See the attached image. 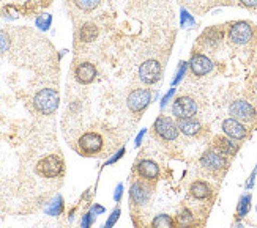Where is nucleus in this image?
Here are the masks:
<instances>
[{"label": "nucleus", "mask_w": 257, "mask_h": 228, "mask_svg": "<svg viewBox=\"0 0 257 228\" xmlns=\"http://www.w3.org/2000/svg\"><path fill=\"white\" fill-rule=\"evenodd\" d=\"M92 222H93V215H92V212H87V214L84 215V217H82L81 228H90Z\"/></svg>", "instance_id": "obj_28"}, {"label": "nucleus", "mask_w": 257, "mask_h": 228, "mask_svg": "<svg viewBox=\"0 0 257 228\" xmlns=\"http://www.w3.org/2000/svg\"><path fill=\"white\" fill-rule=\"evenodd\" d=\"M222 132H224L227 137H230L232 140H243L244 137L248 135L246 126H244L241 121L232 118V117L222 121Z\"/></svg>", "instance_id": "obj_12"}, {"label": "nucleus", "mask_w": 257, "mask_h": 228, "mask_svg": "<svg viewBox=\"0 0 257 228\" xmlns=\"http://www.w3.org/2000/svg\"><path fill=\"white\" fill-rule=\"evenodd\" d=\"M51 22H52L51 15H43V16L37 18V27L41 30H48L51 27Z\"/></svg>", "instance_id": "obj_26"}, {"label": "nucleus", "mask_w": 257, "mask_h": 228, "mask_svg": "<svg viewBox=\"0 0 257 228\" xmlns=\"http://www.w3.org/2000/svg\"><path fill=\"white\" fill-rule=\"evenodd\" d=\"M177 126H178V131L189 137L197 135L200 129H202V124L194 118H177Z\"/></svg>", "instance_id": "obj_17"}, {"label": "nucleus", "mask_w": 257, "mask_h": 228, "mask_svg": "<svg viewBox=\"0 0 257 228\" xmlns=\"http://www.w3.org/2000/svg\"><path fill=\"white\" fill-rule=\"evenodd\" d=\"M251 200H252L251 193H244V195H241V198L238 201V208H237V215H238V217H244V215L249 212V209H251Z\"/></svg>", "instance_id": "obj_21"}, {"label": "nucleus", "mask_w": 257, "mask_h": 228, "mask_svg": "<svg viewBox=\"0 0 257 228\" xmlns=\"http://www.w3.org/2000/svg\"><path fill=\"white\" fill-rule=\"evenodd\" d=\"M139 77L144 84H156L161 77V65L156 60H147L139 66Z\"/></svg>", "instance_id": "obj_11"}, {"label": "nucleus", "mask_w": 257, "mask_h": 228, "mask_svg": "<svg viewBox=\"0 0 257 228\" xmlns=\"http://www.w3.org/2000/svg\"><path fill=\"white\" fill-rule=\"evenodd\" d=\"M90 212H92V215H93V214H103V212H104V208H103V206H98V204H95Z\"/></svg>", "instance_id": "obj_34"}, {"label": "nucleus", "mask_w": 257, "mask_h": 228, "mask_svg": "<svg viewBox=\"0 0 257 228\" xmlns=\"http://www.w3.org/2000/svg\"><path fill=\"white\" fill-rule=\"evenodd\" d=\"M73 4L77 10L84 11V13H90L101 4V0H73Z\"/></svg>", "instance_id": "obj_22"}, {"label": "nucleus", "mask_w": 257, "mask_h": 228, "mask_svg": "<svg viewBox=\"0 0 257 228\" xmlns=\"http://www.w3.org/2000/svg\"><path fill=\"white\" fill-rule=\"evenodd\" d=\"M227 38L233 46H246L254 40V26L246 21H238L229 24Z\"/></svg>", "instance_id": "obj_2"}, {"label": "nucleus", "mask_w": 257, "mask_h": 228, "mask_svg": "<svg viewBox=\"0 0 257 228\" xmlns=\"http://www.w3.org/2000/svg\"><path fill=\"white\" fill-rule=\"evenodd\" d=\"M145 132H147V131H142V132L138 135V139H136V146H139V145H141V142H142V137L145 135Z\"/></svg>", "instance_id": "obj_36"}, {"label": "nucleus", "mask_w": 257, "mask_h": 228, "mask_svg": "<svg viewBox=\"0 0 257 228\" xmlns=\"http://www.w3.org/2000/svg\"><path fill=\"white\" fill-rule=\"evenodd\" d=\"M185 22H189V24H191V26L194 24V21L188 16V13H183V24H185Z\"/></svg>", "instance_id": "obj_35"}, {"label": "nucleus", "mask_w": 257, "mask_h": 228, "mask_svg": "<svg viewBox=\"0 0 257 228\" xmlns=\"http://www.w3.org/2000/svg\"><path fill=\"white\" fill-rule=\"evenodd\" d=\"M121 192H123V186H121V184H117V189H115V193H114V200H115V201H120V198H121Z\"/></svg>", "instance_id": "obj_32"}, {"label": "nucleus", "mask_w": 257, "mask_h": 228, "mask_svg": "<svg viewBox=\"0 0 257 228\" xmlns=\"http://www.w3.org/2000/svg\"><path fill=\"white\" fill-rule=\"evenodd\" d=\"M136 172L145 181H156L160 178V165L153 161H149V159H144L138 164Z\"/></svg>", "instance_id": "obj_15"}, {"label": "nucleus", "mask_w": 257, "mask_h": 228, "mask_svg": "<svg viewBox=\"0 0 257 228\" xmlns=\"http://www.w3.org/2000/svg\"><path fill=\"white\" fill-rule=\"evenodd\" d=\"M10 44H11V40H10V35L7 32L0 30V55L5 54L8 49H10Z\"/></svg>", "instance_id": "obj_25"}, {"label": "nucleus", "mask_w": 257, "mask_h": 228, "mask_svg": "<svg viewBox=\"0 0 257 228\" xmlns=\"http://www.w3.org/2000/svg\"><path fill=\"white\" fill-rule=\"evenodd\" d=\"M130 195H131V200L136 203V204H145L149 200H150V195H152V187L147 184V181H136L131 184V189H130Z\"/></svg>", "instance_id": "obj_13"}, {"label": "nucleus", "mask_w": 257, "mask_h": 228, "mask_svg": "<svg viewBox=\"0 0 257 228\" xmlns=\"http://www.w3.org/2000/svg\"><path fill=\"white\" fill-rule=\"evenodd\" d=\"M62 211H63V200H62L60 195H57L52 200V203L49 204V206L46 208V212L49 215H59Z\"/></svg>", "instance_id": "obj_23"}, {"label": "nucleus", "mask_w": 257, "mask_h": 228, "mask_svg": "<svg viewBox=\"0 0 257 228\" xmlns=\"http://www.w3.org/2000/svg\"><path fill=\"white\" fill-rule=\"evenodd\" d=\"M229 113L232 115V118H235L238 121H241L243 124H252L257 120V110L255 107L251 104L246 99H235L229 106Z\"/></svg>", "instance_id": "obj_3"}, {"label": "nucleus", "mask_w": 257, "mask_h": 228, "mask_svg": "<svg viewBox=\"0 0 257 228\" xmlns=\"http://www.w3.org/2000/svg\"><path fill=\"white\" fill-rule=\"evenodd\" d=\"M238 4L248 10H254L257 8V0H238Z\"/></svg>", "instance_id": "obj_30"}, {"label": "nucleus", "mask_w": 257, "mask_h": 228, "mask_svg": "<svg viewBox=\"0 0 257 228\" xmlns=\"http://www.w3.org/2000/svg\"><path fill=\"white\" fill-rule=\"evenodd\" d=\"M96 35H98V30H96V27L92 26V24H87V26L81 30V38H82L84 41H93V40L96 38Z\"/></svg>", "instance_id": "obj_24"}, {"label": "nucleus", "mask_w": 257, "mask_h": 228, "mask_svg": "<svg viewBox=\"0 0 257 228\" xmlns=\"http://www.w3.org/2000/svg\"><path fill=\"white\" fill-rule=\"evenodd\" d=\"M178 228H191L194 225V215L189 209H183L177 217Z\"/></svg>", "instance_id": "obj_20"}, {"label": "nucleus", "mask_w": 257, "mask_h": 228, "mask_svg": "<svg viewBox=\"0 0 257 228\" xmlns=\"http://www.w3.org/2000/svg\"><path fill=\"white\" fill-rule=\"evenodd\" d=\"M213 146L218 153H221L222 156H235L237 151H238V145L233 142L230 137H216L215 142H213Z\"/></svg>", "instance_id": "obj_16"}, {"label": "nucleus", "mask_w": 257, "mask_h": 228, "mask_svg": "<svg viewBox=\"0 0 257 228\" xmlns=\"http://www.w3.org/2000/svg\"><path fill=\"white\" fill-rule=\"evenodd\" d=\"M63 161L57 154H49L43 157L37 164V173L43 178H57L63 173Z\"/></svg>", "instance_id": "obj_4"}, {"label": "nucleus", "mask_w": 257, "mask_h": 228, "mask_svg": "<svg viewBox=\"0 0 257 228\" xmlns=\"http://www.w3.org/2000/svg\"><path fill=\"white\" fill-rule=\"evenodd\" d=\"M174 93H175V90L172 88V90L169 91V93H167V95H166V96L163 98V101H161V107H164V106L167 104V102H169V99H171V98L174 96Z\"/></svg>", "instance_id": "obj_33"}, {"label": "nucleus", "mask_w": 257, "mask_h": 228, "mask_svg": "<svg viewBox=\"0 0 257 228\" xmlns=\"http://www.w3.org/2000/svg\"><path fill=\"white\" fill-rule=\"evenodd\" d=\"M33 107L41 115H52L59 109L60 104V95L54 88H43L33 96Z\"/></svg>", "instance_id": "obj_1"}, {"label": "nucleus", "mask_w": 257, "mask_h": 228, "mask_svg": "<svg viewBox=\"0 0 257 228\" xmlns=\"http://www.w3.org/2000/svg\"><path fill=\"white\" fill-rule=\"evenodd\" d=\"M152 228H175V220L167 214H158L152 220Z\"/></svg>", "instance_id": "obj_19"}, {"label": "nucleus", "mask_w": 257, "mask_h": 228, "mask_svg": "<svg viewBox=\"0 0 257 228\" xmlns=\"http://www.w3.org/2000/svg\"><path fill=\"white\" fill-rule=\"evenodd\" d=\"M125 154V148H121V150L120 151H117V154L115 156H112V157H110L109 159V161H107V164L106 165H109V164H114V162H117L118 161V159L121 157V156H123Z\"/></svg>", "instance_id": "obj_31"}, {"label": "nucleus", "mask_w": 257, "mask_h": 228, "mask_svg": "<svg viewBox=\"0 0 257 228\" xmlns=\"http://www.w3.org/2000/svg\"><path fill=\"white\" fill-rule=\"evenodd\" d=\"M188 65H189V70H191L194 77H204L213 71V68H215L213 60L202 52H194Z\"/></svg>", "instance_id": "obj_8"}, {"label": "nucleus", "mask_w": 257, "mask_h": 228, "mask_svg": "<svg viewBox=\"0 0 257 228\" xmlns=\"http://www.w3.org/2000/svg\"><path fill=\"white\" fill-rule=\"evenodd\" d=\"M74 77L76 81L82 84V85H87V84H92L96 77V68L95 65L88 63V62H84V63H79L76 66L74 70Z\"/></svg>", "instance_id": "obj_14"}, {"label": "nucleus", "mask_w": 257, "mask_h": 228, "mask_svg": "<svg viewBox=\"0 0 257 228\" xmlns=\"http://www.w3.org/2000/svg\"><path fill=\"white\" fill-rule=\"evenodd\" d=\"M199 106L191 96H178L172 104V113L177 118H194Z\"/></svg>", "instance_id": "obj_7"}, {"label": "nucleus", "mask_w": 257, "mask_h": 228, "mask_svg": "<svg viewBox=\"0 0 257 228\" xmlns=\"http://www.w3.org/2000/svg\"><path fill=\"white\" fill-rule=\"evenodd\" d=\"M200 165L210 173H219L227 168V157L216 150H207L200 157Z\"/></svg>", "instance_id": "obj_6"}, {"label": "nucleus", "mask_w": 257, "mask_h": 228, "mask_svg": "<svg viewBox=\"0 0 257 228\" xmlns=\"http://www.w3.org/2000/svg\"><path fill=\"white\" fill-rule=\"evenodd\" d=\"M150 101H152L150 90H147V88H138V90L131 91V93L128 95L126 104H128L131 112L138 113V112H142L145 107H147L150 104Z\"/></svg>", "instance_id": "obj_10"}, {"label": "nucleus", "mask_w": 257, "mask_h": 228, "mask_svg": "<svg viewBox=\"0 0 257 228\" xmlns=\"http://www.w3.org/2000/svg\"><path fill=\"white\" fill-rule=\"evenodd\" d=\"M189 193H191V197L196 200H207L211 195V186L207 181L197 179L189 186Z\"/></svg>", "instance_id": "obj_18"}, {"label": "nucleus", "mask_w": 257, "mask_h": 228, "mask_svg": "<svg viewBox=\"0 0 257 228\" xmlns=\"http://www.w3.org/2000/svg\"><path fill=\"white\" fill-rule=\"evenodd\" d=\"M103 146H104L103 137L93 131L84 132L79 137V140H77V148H79L81 154L84 156H93V154L101 153Z\"/></svg>", "instance_id": "obj_5"}, {"label": "nucleus", "mask_w": 257, "mask_h": 228, "mask_svg": "<svg viewBox=\"0 0 257 228\" xmlns=\"http://www.w3.org/2000/svg\"><path fill=\"white\" fill-rule=\"evenodd\" d=\"M120 214H121L120 208H115L112 212H110L109 219L106 220V223H104V228H112V226L117 223V220H118V217H120Z\"/></svg>", "instance_id": "obj_27"}, {"label": "nucleus", "mask_w": 257, "mask_h": 228, "mask_svg": "<svg viewBox=\"0 0 257 228\" xmlns=\"http://www.w3.org/2000/svg\"><path fill=\"white\" fill-rule=\"evenodd\" d=\"M156 135H160L163 140L166 142H172L177 140L178 137V126L177 121H174L171 117H160L153 124Z\"/></svg>", "instance_id": "obj_9"}, {"label": "nucleus", "mask_w": 257, "mask_h": 228, "mask_svg": "<svg viewBox=\"0 0 257 228\" xmlns=\"http://www.w3.org/2000/svg\"><path fill=\"white\" fill-rule=\"evenodd\" d=\"M186 68H188V63H180V68H178V73H177V77H175V81H174V84H177V82H180L182 81V77L185 76V73H186Z\"/></svg>", "instance_id": "obj_29"}]
</instances>
